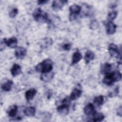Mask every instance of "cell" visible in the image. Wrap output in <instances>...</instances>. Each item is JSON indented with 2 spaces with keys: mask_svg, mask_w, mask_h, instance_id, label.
<instances>
[{
  "mask_svg": "<svg viewBox=\"0 0 122 122\" xmlns=\"http://www.w3.org/2000/svg\"><path fill=\"white\" fill-rule=\"evenodd\" d=\"M104 24L107 34L109 35H112L115 32L117 26L112 21L107 20L104 23Z\"/></svg>",
  "mask_w": 122,
  "mask_h": 122,
  "instance_id": "5b68a950",
  "label": "cell"
},
{
  "mask_svg": "<svg viewBox=\"0 0 122 122\" xmlns=\"http://www.w3.org/2000/svg\"><path fill=\"white\" fill-rule=\"evenodd\" d=\"M61 103V105H60L57 107V111L60 114L63 115H67L69 112L70 104L63 102Z\"/></svg>",
  "mask_w": 122,
  "mask_h": 122,
  "instance_id": "ba28073f",
  "label": "cell"
},
{
  "mask_svg": "<svg viewBox=\"0 0 122 122\" xmlns=\"http://www.w3.org/2000/svg\"><path fill=\"white\" fill-rule=\"evenodd\" d=\"M18 14V10L15 8H13L12 9L10 12H9V15L10 16V18H14L16 15Z\"/></svg>",
  "mask_w": 122,
  "mask_h": 122,
  "instance_id": "4316f807",
  "label": "cell"
},
{
  "mask_svg": "<svg viewBox=\"0 0 122 122\" xmlns=\"http://www.w3.org/2000/svg\"><path fill=\"white\" fill-rule=\"evenodd\" d=\"M37 93V91L34 88H31L25 92V98L28 101L32 100Z\"/></svg>",
  "mask_w": 122,
  "mask_h": 122,
  "instance_id": "9a60e30c",
  "label": "cell"
},
{
  "mask_svg": "<svg viewBox=\"0 0 122 122\" xmlns=\"http://www.w3.org/2000/svg\"><path fill=\"white\" fill-rule=\"evenodd\" d=\"M114 82L119 81L122 79V74L118 71H115L111 73Z\"/></svg>",
  "mask_w": 122,
  "mask_h": 122,
  "instance_id": "603a6c76",
  "label": "cell"
},
{
  "mask_svg": "<svg viewBox=\"0 0 122 122\" xmlns=\"http://www.w3.org/2000/svg\"><path fill=\"white\" fill-rule=\"evenodd\" d=\"M82 55L78 51H75L73 53L72 56V60H71V65H74L78 62H79L81 59H82Z\"/></svg>",
  "mask_w": 122,
  "mask_h": 122,
  "instance_id": "2e32d148",
  "label": "cell"
},
{
  "mask_svg": "<svg viewBox=\"0 0 122 122\" xmlns=\"http://www.w3.org/2000/svg\"><path fill=\"white\" fill-rule=\"evenodd\" d=\"M81 10V7L79 5L73 4L69 8L70 14L69 19L70 21H73L76 19L77 16L79 15Z\"/></svg>",
  "mask_w": 122,
  "mask_h": 122,
  "instance_id": "3957f363",
  "label": "cell"
},
{
  "mask_svg": "<svg viewBox=\"0 0 122 122\" xmlns=\"http://www.w3.org/2000/svg\"><path fill=\"white\" fill-rule=\"evenodd\" d=\"M48 0H38L37 1V3H38V5H42V4H45L47 2H48Z\"/></svg>",
  "mask_w": 122,
  "mask_h": 122,
  "instance_id": "f546056e",
  "label": "cell"
},
{
  "mask_svg": "<svg viewBox=\"0 0 122 122\" xmlns=\"http://www.w3.org/2000/svg\"><path fill=\"white\" fill-rule=\"evenodd\" d=\"M27 54V50L23 47H17L15 52L14 54L15 57L20 60L24 59Z\"/></svg>",
  "mask_w": 122,
  "mask_h": 122,
  "instance_id": "52a82bcc",
  "label": "cell"
},
{
  "mask_svg": "<svg viewBox=\"0 0 122 122\" xmlns=\"http://www.w3.org/2000/svg\"><path fill=\"white\" fill-rule=\"evenodd\" d=\"M99 24L96 20H92L90 23L89 28L90 29L95 30L99 27Z\"/></svg>",
  "mask_w": 122,
  "mask_h": 122,
  "instance_id": "484cf974",
  "label": "cell"
},
{
  "mask_svg": "<svg viewBox=\"0 0 122 122\" xmlns=\"http://www.w3.org/2000/svg\"><path fill=\"white\" fill-rule=\"evenodd\" d=\"M95 54L92 51L88 50L87 51L84 55V61L86 64H88L91 61L93 60L94 59Z\"/></svg>",
  "mask_w": 122,
  "mask_h": 122,
  "instance_id": "e0dca14e",
  "label": "cell"
},
{
  "mask_svg": "<svg viewBox=\"0 0 122 122\" xmlns=\"http://www.w3.org/2000/svg\"><path fill=\"white\" fill-rule=\"evenodd\" d=\"M102 82L108 86L112 85L113 82H114L111 74V72L105 75L102 80Z\"/></svg>",
  "mask_w": 122,
  "mask_h": 122,
  "instance_id": "ffe728a7",
  "label": "cell"
},
{
  "mask_svg": "<svg viewBox=\"0 0 122 122\" xmlns=\"http://www.w3.org/2000/svg\"><path fill=\"white\" fill-rule=\"evenodd\" d=\"M4 42L6 44V46H8L10 48H17L18 44V40L15 37H11L8 39L4 38L3 39Z\"/></svg>",
  "mask_w": 122,
  "mask_h": 122,
  "instance_id": "9c48e42d",
  "label": "cell"
},
{
  "mask_svg": "<svg viewBox=\"0 0 122 122\" xmlns=\"http://www.w3.org/2000/svg\"><path fill=\"white\" fill-rule=\"evenodd\" d=\"M5 45H6L3 40V41H1L0 42V51H2L3 50H4L5 49Z\"/></svg>",
  "mask_w": 122,
  "mask_h": 122,
  "instance_id": "f1b7e54d",
  "label": "cell"
},
{
  "mask_svg": "<svg viewBox=\"0 0 122 122\" xmlns=\"http://www.w3.org/2000/svg\"><path fill=\"white\" fill-rule=\"evenodd\" d=\"M71 45L70 43H65L62 46V48L65 51H69L71 49Z\"/></svg>",
  "mask_w": 122,
  "mask_h": 122,
  "instance_id": "83f0119b",
  "label": "cell"
},
{
  "mask_svg": "<svg viewBox=\"0 0 122 122\" xmlns=\"http://www.w3.org/2000/svg\"><path fill=\"white\" fill-rule=\"evenodd\" d=\"M82 90L81 88L76 87L74 88L72 91L70 98L71 100L74 101L78 99L81 95Z\"/></svg>",
  "mask_w": 122,
  "mask_h": 122,
  "instance_id": "8fae6325",
  "label": "cell"
},
{
  "mask_svg": "<svg viewBox=\"0 0 122 122\" xmlns=\"http://www.w3.org/2000/svg\"><path fill=\"white\" fill-rule=\"evenodd\" d=\"M68 2L66 0H53L52 4V9L56 11L62 9L63 6Z\"/></svg>",
  "mask_w": 122,
  "mask_h": 122,
  "instance_id": "8992f818",
  "label": "cell"
},
{
  "mask_svg": "<svg viewBox=\"0 0 122 122\" xmlns=\"http://www.w3.org/2000/svg\"><path fill=\"white\" fill-rule=\"evenodd\" d=\"M108 51L111 56L116 58H121V52L119 50L118 46L114 44L111 43L108 47Z\"/></svg>",
  "mask_w": 122,
  "mask_h": 122,
  "instance_id": "277c9868",
  "label": "cell"
},
{
  "mask_svg": "<svg viewBox=\"0 0 122 122\" xmlns=\"http://www.w3.org/2000/svg\"><path fill=\"white\" fill-rule=\"evenodd\" d=\"M32 16L34 20L40 23H46L50 22L48 18V14L46 12L43 11L40 8L36 9L33 12Z\"/></svg>",
  "mask_w": 122,
  "mask_h": 122,
  "instance_id": "7a4b0ae2",
  "label": "cell"
},
{
  "mask_svg": "<svg viewBox=\"0 0 122 122\" xmlns=\"http://www.w3.org/2000/svg\"><path fill=\"white\" fill-rule=\"evenodd\" d=\"M17 111H18V107L15 105H13L10 107V108L8 110L7 113L9 116L10 117H14L15 116L16 114H17Z\"/></svg>",
  "mask_w": 122,
  "mask_h": 122,
  "instance_id": "7402d4cb",
  "label": "cell"
},
{
  "mask_svg": "<svg viewBox=\"0 0 122 122\" xmlns=\"http://www.w3.org/2000/svg\"><path fill=\"white\" fill-rule=\"evenodd\" d=\"M104 102V97L102 95H99L95 97L93 99V102L98 107L102 106Z\"/></svg>",
  "mask_w": 122,
  "mask_h": 122,
  "instance_id": "cb8c5ba5",
  "label": "cell"
},
{
  "mask_svg": "<svg viewBox=\"0 0 122 122\" xmlns=\"http://www.w3.org/2000/svg\"><path fill=\"white\" fill-rule=\"evenodd\" d=\"M54 77V73L53 72H49L42 73L41 75L40 79L44 82H48L52 79Z\"/></svg>",
  "mask_w": 122,
  "mask_h": 122,
  "instance_id": "5bb4252c",
  "label": "cell"
},
{
  "mask_svg": "<svg viewBox=\"0 0 122 122\" xmlns=\"http://www.w3.org/2000/svg\"><path fill=\"white\" fill-rule=\"evenodd\" d=\"M92 116V121L94 122H102L104 120L105 118L104 115L102 113H101V112H96Z\"/></svg>",
  "mask_w": 122,
  "mask_h": 122,
  "instance_id": "44dd1931",
  "label": "cell"
},
{
  "mask_svg": "<svg viewBox=\"0 0 122 122\" xmlns=\"http://www.w3.org/2000/svg\"><path fill=\"white\" fill-rule=\"evenodd\" d=\"M111 69L112 64L107 62H105L101 65L100 71L102 74L105 75L111 72Z\"/></svg>",
  "mask_w": 122,
  "mask_h": 122,
  "instance_id": "7c38bea8",
  "label": "cell"
},
{
  "mask_svg": "<svg viewBox=\"0 0 122 122\" xmlns=\"http://www.w3.org/2000/svg\"><path fill=\"white\" fill-rule=\"evenodd\" d=\"M24 114L28 117H33L35 115L36 112L35 108L33 106L27 107L23 110Z\"/></svg>",
  "mask_w": 122,
  "mask_h": 122,
  "instance_id": "d6986e66",
  "label": "cell"
},
{
  "mask_svg": "<svg viewBox=\"0 0 122 122\" xmlns=\"http://www.w3.org/2000/svg\"><path fill=\"white\" fill-rule=\"evenodd\" d=\"M10 72L13 77H15L21 72V68L20 66L17 63H14L10 69Z\"/></svg>",
  "mask_w": 122,
  "mask_h": 122,
  "instance_id": "4fadbf2b",
  "label": "cell"
},
{
  "mask_svg": "<svg viewBox=\"0 0 122 122\" xmlns=\"http://www.w3.org/2000/svg\"><path fill=\"white\" fill-rule=\"evenodd\" d=\"M52 68L53 62L50 59H46L38 64L35 67V70L37 72L43 73L51 71Z\"/></svg>",
  "mask_w": 122,
  "mask_h": 122,
  "instance_id": "6da1fadb",
  "label": "cell"
},
{
  "mask_svg": "<svg viewBox=\"0 0 122 122\" xmlns=\"http://www.w3.org/2000/svg\"><path fill=\"white\" fill-rule=\"evenodd\" d=\"M117 114L118 115L120 116V117H122V107L120 106L119 108H118V111H117Z\"/></svg>",
  "mask_w": 122,
  "mask_h": 122,
  "instance_id": "4dcf8cb0",
  "label": "cell"
},
{
  "mask_svg": "<svg viewBox=\"0 0 122 122\" xmlns=\"http://www.w3.org/2000/svg\"><path fill=\"white\" fill-rule=\"evenodd\" d=\"M117 12L116 11H112L108 13L107 15V20L112 21L116 18Z\"/></svg>",
  "mask_w": 122,
  "mask_h": 122,
  "instance_id": "d4e9b609",
  "label": "cell"
},
{
  "mask_svg": "<svg viewBox=\"0 0 122 122\" xmlns=\"http://www.w3.org/2000/svg\"><path fill=\"white\" fill-rule=\"evenodd\" d=\"M83 112L87 115H93L96 112L94 105L91 103H89L85 106Z\"/></svg>",
  "mask_w": 122,
  "mask_h": 122,
  "instance_id": "30bf717a",
  "label": "cell"
},
{
  "mask_svg": "<svg viewBox=\"0 0 122 122\" xmlns=\"http://www.w3.org/2000/svg\"><path fill=\"white\" fill-rule=\"evenodd\" d=\"M13 85V82L10 80H8L6 81L2 84L1 87L3 91L5 92H9L11 89Z\"/></svg>",
  "mask_w": 122,
  "mask_h": 122,
  "instance_id": "ac0fdd59",
  "label": "cell"
}]
</instances>
